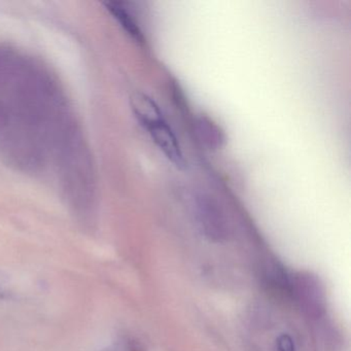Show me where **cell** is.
<instances>
[{"mask_svg": "<svg viewBox=\"0 0 351 351\" xmlns=\"http://www.w3.org/2000/svg\"><path fill=\"white\" fill-rule=\"evenodd\" d=\"M192 213L201 233L213 242H223L229 236V226L223 209L210 195L197 193L192 198Z\"/></svg>", "mask_w": 351, "mask_h": 351, "instance_id": "1", "label": "cell"}, {"mask_svg": "<svg viewBox=\"0 0 351 351\" xmlns=\"http://www.w3.org/2000/svg\"><path fill=\"white\" fill-rule=\"evenodd\" d=\"M145 129L163 155L178 169H184L186 166V159L180 141L165 119L154 123Z\"/></svg>", "mask_w": 351, "mask_h": 351, "instance_id": "2", "label": "cell"}, {"mask_svg": "<svg viewBox=\"0 0 351 351\" xmlns=\"http://www.w3.org/2000/svg\"><path fill=\"white\" fill-rule=\"evenodd\" d=\"M133 112L143 128L164 119L163 112L155 100L143 93H135L131 98Z\"/></svg>", "mask_w": 351, "mask_h": 351, "instance_id": "3", "label": "cell"}, {"mask_svg": "<svg viewBox=\"0 0 351 351\" xmlns=\"http://www.w3.org/2000/svg\"><path fill=\"white\" fill-rule=\"evenodd\" d=\"M195 126L199 139L208 149H219L223 147L225 135L213 120L205 116L199 117Z\"/></svg>", "mask_w": 351, "mask_h": 351, "instance_id": "4", "label": "cell"}, {"mask_svg": "<svg viewBox=\"0 0 351 351\" xmlns=\"http://www.w3.org/2000/svg\"><path fill=\"white\" fill-rule=\"evenodd\" d=\"M106 9L112 14V17L119 22L123 29L127 32V34L131 36L135 42L143 44L145 42L143 32L139 27L137 22L135 21L130 12L127 11L126 8L123 3H106Z\"/></svg>", "mask_w": 351, "mask_h": 351, "instance_id": "5", "label": "cell"}, {"mask_svg": "<svg viewBox=\"0 0 351 351\" xmlns=\"http://www.w3.org/2000/svg\"><path fill=\"white\" fill-rule=\"evenodd\" d=\"M277 351H295V343L289 335L283 334L277 338Z\"/></svg>", "mask_w": 351, "mask_h": 351, "instance_id": "6", "label": "cell"}]
</instances>
